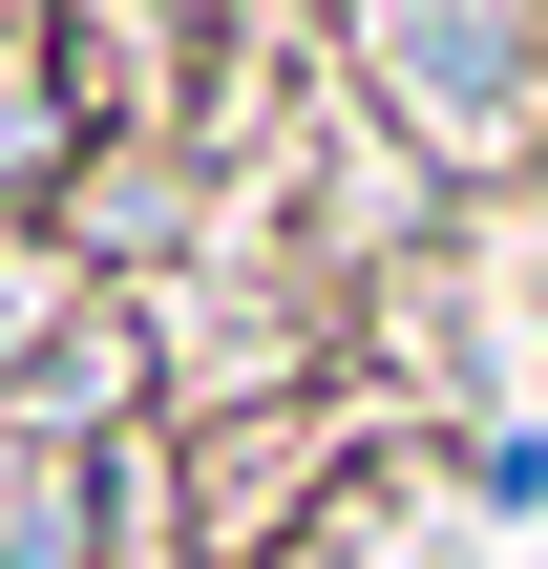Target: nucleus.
Instances as JSON below:
<instances>
[{
  "label": "nucleus",
  "instance_id": "f257e3e1",
  "mask_svg": "<svg viewBox=\"0 0 548 569\" xmlns=\"http://www.w3.org/2000/svg\"><path fill=\"white\" fill-rule=\"evenodd\" d=\"M401 106H422V148H507V127L548 106L528 0H401Z\"/></svg>",
  "mask_w": 548,
  "mask_h": 569
},
{
  "label": "nucleus",
  "instance_id": "f03ea898",
  "mask_svg": "<svg viewBox=\"0 0 548 569\" xmlns=\"http://www.w3.org/2000/svg\"><path fill=\"white\" fill-rule=\"evenodd\" d=\"M21 317H42V274H0V338H21Z\"/></svg>",
  "mask_w": 548,
  "mask_h": 569
}]
</instances>
